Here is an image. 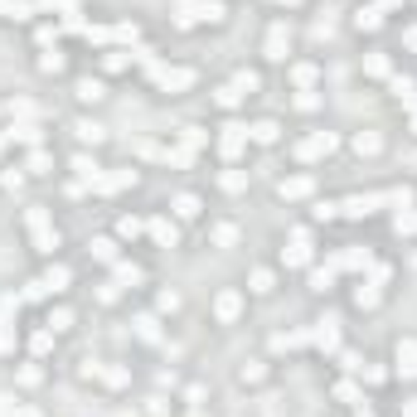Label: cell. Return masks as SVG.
<instances>
[{
  "label": "cell",
  "instance_id": "cell-4",
  "mask_svg": "<svg viewBox=\"0 0 417 417\" xmlns=\"http://www.w3.org/2000/svg\"><path fill=\"white\" fill-rule=\"evenodd\" d=\"M213 315H218L223 325H228V320H238V315H243V291H233V287H228V291H218V296H213Z\"/></svg>",
  "mask_w": 417,
  "mask_h": 417
},
{
  "label": "cell",
  "instance_id": "cell-34",
  "mask_svg": "<svg viewBox=\"0 0 417 417\" xmlns=\"http://www.w3.org/2000/svg\"><path fill=\"white\" fill-rule=\"evenodd\" d=\"M413 131H417V107H413Z\"/></svg>",
  "mask_w": 417,
  "mask_h": 417
},
{
  "label": "cell",
  "instance_id": "cell-9",
  "mask_svg": "<svg viewBox=\"0 0 417 417\" xmlns=\"http://www.w3.org/2000/svg\"><path fill=\"white\" fill-rule=\"evenodd\" d=\"M151 238H156L160 248H175V238H180V228H175L170 218H151Z\"/></svg>",
  "mask_w": 417,
  "mask_h": 417
},
{
  "label": "cell",
  "instance_id": "cell-6",
  "mask_svg": "<svg viewBox=\"0 0 417 417\" xmlns=\"http://www.w3.org/2000/svg\"><path fill=\"white\" fill-rule=\"evenodd\" d=\"M311 190H315V180H311V175H287V180L277 185V195H282V199H306Z\"/></svg>",
  "mask_w": 417,
  "mask_h": 417
},
{
  "label": "cell",
  "instance_id": "cell-33",
  "mask_svg": "<svg viewBox=\"0 0 417 417\" xmlns=\"http://www.w3.org/2000/svg\"><path fill=\"white\" fill-rule=\"evenodd\" d=\"M277 5H301V0H277Z\"/></svg>",
  "mask_w": 417,
  "mask_h": 417
},
{
  "label": "cell",
  "instance_id": "cell-10",
  "mask_svg": "<svg viewBox=\"0 0 417 417\" xmlns=\"http://www.w3.org/2000/svg\"><path fill=\"white\" fill-rule=\"evenodd\" d=\"M103 98H107L103 78H78V103H103Z\"/></svg>",
  "mask_w": 417,
  "mask_h": 417
},
{
  "label": "cell",
  "instance_id": "cell-15",
  "mask_svg": "<svg viewBox=\"0 0 417 417\" xmlns=\"http://www.w3.org/2000/svg\"><path fill=\"white\" fill-rule=\"evenodd\" d=\"M354 24H359V29H379V24H384V15H379L374 5H364V10H354Z\"/></svg>",
  "mask_w": 417,
  "mask_h": 417
},
{
  "label": "cell",
  "instance_id": "cell-21",
  "mask_svg": "<svg viewBox=\"0 0 417 417\" xmlns=\"http://www.w3.org/2000/svg\"><path fill=\"white\" fill-rule=\"evenodd\" d=\"M10 141H24V146H39V126H10Z\"/></svg>",
  "mask_w": 417,
  "mask_h": 417
},
{
  "label": "cell",
  "instance_id": "cell-27",
  "mask_svg": "<svg viewBox=\"0 0 417 417\" xmlns=\"http://www.w3.org/2000/svg\"><path fill=\"white\" fill-rule=\"evenodd\" d=\"M29 175H49V151H34L29 156Z\"/></svg>",
  "mask_w": 417,
  "mask_h": 417
},
{
  "label": "cell",
  "instance_id": "cell-19",
  "mask_svg": "<svg viewBox=\"0 0 417 417\" xmlns=\"http://www.w3.org/2000/svg\"><path fill=\"white\" fill-rule=\"evenodd\" d=\"M213 103L223 107V112H233V107L243 103V93H238V88H218V93H213Z\"/></svg>",
  "mask_w": 417,
  "mask_h": 417
},
{
  "label": "cell",
  "instance_id": "cell-31",
  "mask_svg": "<svg viewBox=\"0 0 417 417\" xmlns=\"http://www.w3.org/2000/svg\"><path fill=\"white\" fill-rule=\"evenodd\" d=\"M39 68H44V73H59V68H63V54H44Z\"/></svg>",
  "mask_w": 417,
  "mask_h": 417
},
{
  "label": "cell",
  "instance_id": "cell-24",
  "mask_svg": "<svg viewBox=\"0 0 417 417\" xmlns=\"http://www.w3.org/2000/svg\"><path fill=\"white\" fill-rule=\"evenodd\" d=\"M73 170H78L83 180H93V185H98V160H88V156H78V160H73Z\"/></svg>",
  "mask_w": 417,
  "mask_h": 417
},
{
  "label": "cell",
  "instance_id": "cell-22",
  "mask_svg": "<svg viewBox=\"0 0 417 417\" xmlns=\"http://www.w3.org/2000/svg\"><path fill=\"white\" fill-rule=\"evenodd\" d=\"M218 185H223L228 195H238V190L248 185V175H243V170H228V175H218Z\"/></svg>",
  "mask_w": 417,
  "mask_h": 417
},
{
  "label": "cell",
  "instance_id": "cell-28",
  "mask_svg": "<svg viewBox=\"0 0 417 417\" xmlns=\"http://www.w3.org/2000/svg\"><path fill=\"white\" fill-rule=\"evenodd\" d=\"M233 238H238V228H233V223H213V243H223V248H228Z\"/></svg>",
  "mask_w": 417,
  "mask_h": 417
},
{
  "label": "cell",
  "instance_id": "cell-12",
  "mask_svg": "<svg viewBox=\"0 0 417 417\" xmlns=\"http://www.w3.org/2000/svg\"><path fill=\"white\" fill-rule=\"evenodd\" d=\"M379 151H384V136H374V131L354 136V156H379Z\"/></svg>",
  "mask_w": 417,
  "mask_h": 417
},
{
  "label": "cell",
  "instance_id": "cell-18",
  "mask_svg": "<svg viewBox=\"0 0 417 417\" xmlns=\"http://www.w3.org/2000/svg\"><path fill=\"white\" fill-rule=\"evenodd\" d=\"M238 379H243V384H262V379H267V369H262V359H252V364H243V369H238Z\"/></svg>",
  "mask_w": 417,
  "mask_h": 417
},
{
  "label": "cell",
  "instance_id": "cell-5",
  "mask_svg": "<svg viewBox=\"0 0 417 417\" xmlns=\"http://www.w3.org/2000/svg\"><path fill=\"white\" fill-rule=\"evenodd\" d=\"M156 83H160V88H170V93H180V88H190V83H195V73H190V68H165V63H160V68H156Z\"/></svg>",
  "mask_w": 417,
  "mask_h": 417
},
{
  "label": "cell",
  "instance_id": "cell-26",
  "mask_svg": "<svg viewBox=\"0 0 417 417\" xmlns=\"http://www.w3.org/2000/svg\"><path fill=\"white\" fill-rule=\"evenodd\" d=\"M93 252H98L103 262H112V257H116V243H112V238H93Z\"/></svg>",
  "mask_w": 417,
  "mask_h": 417
},
{
  "label": "cell",
  "instance_id": "cell-11",
  "mask_svg": "<svg viewBox=\"0 0 417 417\" xmlns=\"http://www.w3.org/2000/svg\"><path fill=\"white\" fill-rule=\"evenodd\" d=\"M175 218H185V223H195V218H199V213H204V204H199V199H195V195H180V199H175Z\"/></svg>",
  "mask_w": 417,
  "mask_h": 417
},
{
  "label": "cell",
  "instance_id": "cell-25",
  "mask_svg": "<svg viewBox=\"0 0 417 417\" xmlns=\"http://www.w3.org/2000/svg\"><path fill=\"white\" fill-rule=\"evenodd\" d=\"M252 291H257V296H267V291H272V272H267V267H257V272H252Z\"/></svg>",
  "mask_w": 417,
  "mask_h": 417
},
{
  "label": "cell",
  "instance_id": "cell-3",
  "mask_svg": "<svg viewBox=\"0 0 417 417\" xmlns=\"http://www.w3.org/2000/svg\"><path fill=\"white\" fill-rule=\"evenodd\" d=\"M330 151H335V136L330 131H315V136H306L296 146V160H315V156H330Z\"/></svg>",
  "mask_w": 417,
  "mask_h": 417
},
{
  "label": "cell",
  "instance_id": "cell-7",
  "mask_svg": "<svg viewBox=\"0 0 417 417\" xmlns=\"http://www.w3.org/2000/svg\"><path fill=\"white\" fill-rule=\"evenodd\" d=\"M398 374L417 379V340H398Z\"/></svg>",
  "mask_w": 417,
  "mask_h": 417
},
{
  "label": "cell",
  "instance_id": "cell-23",
  "mask_svg": "<svg viewBox=\"0 0 417 417\" xmlns=\"http://www.w3.org/2000/svg\"><path fill=\"white\" fill-rule=\"evenodd\" d=\"M68 325H73V311H68V306L49 311V330H68Z\"/></svg>",
  "mask_w": 417,
  "mask_h": 417
},
{
  "label": "cell",
  "instance_id": "cell-2",
  "mask_svg": "<svg viewBox=\"0 0 417 417\" xmlns=\"http://www.w3.org/2000/svg\"><path fill=\"white\" fill-rule=\"evenodd\" d=\"M262 49H267V59H277V63H282V59H291V24L272 20V29H267V44H262Z\"/></svg>",
  "mask_w": 417,
  "mask_h": 417
},
{
  "label": "cell",
  "instance_id": "cell-16",
  "mask_svg": "<svg viewBox=\"0 0 417 417\" xmlns=\"http://www.w3.org/2000/svg\"><path fill=\"white\" fill-rule=\"evenodd\" d=\"M315 344H320V349H335V344H340V335H335V320H320V330H315Z\"/></svg>",
  "mask_w": 417,
  "mask_h": 417
},
{
  "label": "cell",
  "instance_id": "cell-17",
  "mask_svg": "<svg viewBox=\"0 0 417 417\" xmlns=\"http://www.w3.org/2000/svg\"><path fill=\"white\" fill-rule=\"evenodd\" d=\"M44 287H49V291H63V287H68V267H49V272H44Z\"/></svg>",
  "mask_w": 417,
  "mask_h": 417
},
{
  "label": "cell",
  "instance_id": "cell-8",
  "mask_svg": "<svg viewBox=\"0 0 417 417\" xmlns=\"http://www.w3.org/2000/svg\"><path fill=\"white\" fill-rule=\"evenodd\" d=\"M248 136H252V141H257V146H272V141H277V136H282V126H277V121H272V116H267V121H252V126H248Z\"/></svg>",
  "mask_w": 417,
  "mask_h": 417
},
{
  "label": "cell",
  "instance_id": "cell-14",
  "mask_svg": "<svg viewBox=\"0 0 417 417\" xmlns=\"http://www.w3.org/2000/svg\"><path fill=\"white\" fill-rule=\"evenodd\" d=\"M78 141H83V146H103L107 131L98 126V121H78Z\"/></svg>",
  "mask_w": 417,
  "mask_h": 417
},
{
  "label": "cell",
  "instance_id": "cell-32",
  "mask_svg": "<svg viewBox=\"0 0 417 417\" xmlns=\"http://www.w3.org/2000/svg\"><path fill=\"white\" fill-rule=\"evenodd\" d=\"M403 44H408V49L417 54V24H408V29H403Z\"/></svg>",
  "mask_w": 417,
  "mask_h": 417
},
{
  "label": "cell",
  "instance_id": "cell-1",
  "mask_svg": "<svg viewBox=\"0 0 417 417\" xmlns=\"http://www.w3.org/2000/svg\"><path fill=\"white\" fill-rule=\"evenodd\" d=\"M29 233H34V248H39V252H54V248H59V233H54L49 208H44V204L29 208Z\"/></svg>",
  "mask_w": 417,
  "mask_h": 417
},
{
  "label": "cell",
  "instance_id": "cell-30",
  "mask_svg": "<svg viewBox=\"0 0 417 417\" xmlns=\"http://www.w3.org/2000/svg\"><path fill=\"white\" fill-rule=\"evenodd\" d=\"M141 228H146V223H141V218H121V223H116V233H121V238H136V233H141Z\"/></svg>",
  "mask_w": 417,
  "mask_h": 417
},
{
  "label": "cell",
  "instance_id": "cell-20",
  "mask_svg": "<svg viewBox=\"0 0 417 417\" xmlns=\"http://www.w3.org/2000/svg\"><path fill=\"white\" fill-rule=\"evenodd\" d=\"M364 73H374V78H388V59H384V54H369V59H364Z\"/></svg>",
  "mask_w": 417,
  "mask_h": 417
},
{
  "label": "cell",
  "instance_id": "cell-29",
  "mask_svg": "<svg viewBox=\"0 0 417 417\" xmlns=\"http://www.w3.org/2000/svg\"><path fill=\"white\" fill-rule=\"evenodd\" d=\"M413 93H417L413 78H393V98H408V103H413Z\"/></svg>",
  "mask_w": 417,
  "mask_h": 417
},
{
  "label": "cell",
  "instance_id": "cell-13",
  "mask_svg": "<svg viewBox=\"0 0 417 417\" xmlns=\"http://www.w3.org/2000/svg\"><path fill=\"white\" fill-rule=\"evenodd\" d=\"M282 262H287V267H306V262H311V248H306V243L296 238V243H291V248L282 252Z\"/></svg>",
  "mask_w": 417,
  "mask_h": 417
}]
</instances>
